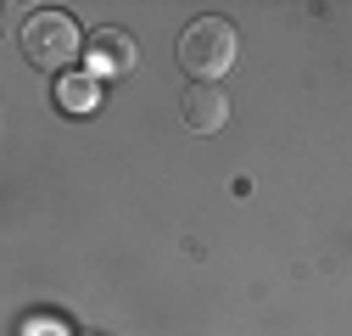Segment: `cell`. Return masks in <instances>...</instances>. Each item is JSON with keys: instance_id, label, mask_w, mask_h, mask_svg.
Listing matches in <instances>:
<instances>
[{"instance_id": "obj_1", "label": "cell", "mask_w": 352, "mask_h": 336, "mask_svg": "<svg viewBox=\"0 0 352 336\" xmlns=\"http://www.w3.org/2000/svg\"><path fill=\"white\" fill-rule=\"evenodd\" d=\"M235 23L230 17H196L185 34H179V67L196 73V84H218L230 67H235Z\"/></svg>"}, {"instance_id": "obj_2", "label": "cell", "mask_w": 352, "mask_h": 336, "mask_svg": "<svg viewBox=\"0 0 352 336\" xmlns=\"http://www.w3.org/2000/svg\"><path fill=\"white\" fill-rule=\"evenodd\" d=\"M23 56H28L39 73H62V67L78 56V23H73L67 12H56V6L28 12V23H23Z\"/></svg>"}, {"instance_id": "obj_3", "label": "cell", "mask_w": 352, "mask_h": 336, "mask_svg": "<svg viewBox=\"0 0 352 336\" xmlns=\"http://www.w3.org/2000/svg\"><path fill=\"white\" fill-rule=\"evenodd\" d=\"M135 62H140V45L129 39L123 28H96L90 34V78H101V73H135Z\"/></svg>"}, {"instance_id": "obj_4", "label": "cell", "mask_w": 352, "mask_h": 336, "mask_svg": "<svg viewBox=\"0 0 352 336\" xmlns=\"http://www.w3.org/2000/svg\"><path fill=\"white\" fill-rule=\"evenodd\" d=\"M179 118H185V129H196V135H218L230 123V96L218 90V84H190Z\"/></svg>"}, {"instance_id": "obj_5", "label": "cell", "mask_w": 352, "mask_h": 336, "mask_svg": "<svg viewBox=\"0 0 352 336\" xmlns=\"http://www.w3.org/2000/svg\"><path fill=\"white\" fill-rule=\"evenodd\" d=\"M56 101H62L67 112H96V107H101V84H96L90 73H62V78H56Z\"/></svg>"}]
</instances>
